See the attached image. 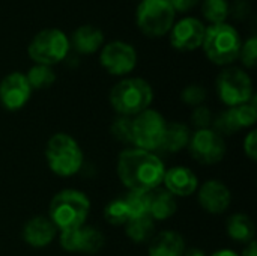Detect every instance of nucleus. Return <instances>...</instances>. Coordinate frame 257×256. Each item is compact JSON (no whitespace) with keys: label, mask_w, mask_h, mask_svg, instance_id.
Segmentation results:
<instances>
[{"label":"nucleus","mask_w":257,"mask_h":256,"mask_svg":"<svg viewBox=\"0 0 257 256\" xmlns=\"http://www.w3.org/2000/svg\"><path fill=\"white\" fill-rule=\"evenodd\" d=\"M166 169L163 161L149 151L125 149L117 160V175L130 192H152L163 183Z\"/></svg>","instance_id":"obj_1"},{"label":"nucleus","mask_w":257,"mask_h":256,"mask_svg":"<svg viewBox=\"0 0 257 256\" xmlns=\"http://www.w3.org/2000/svg\"><path fill=\"white\" fill-rule=\"evenodd\" d=\"M90 211L89 198L78 190L66 189L59 192L50 204V220L60 232L84 226Z\"/></svg>","instance_id":"obj_2"},{"label":"nucleus","mask_w":257,"mask_h":256,"mask_svg":"<svg viewBox=\"0 0 257 256\" xmlns=\"http://www.w3.org/2000/svg\"><path fill=\"white\" fill-rule=\"evenodd\" d=\"M154 98L151 84L143 78H125L110 91V104L120 116H137L145 112Z\"/></svg>","instance_id":"obj_3"},{"label":"nucleus","mask_w":257,"mask_h":256,"mask_svg":"<svg viewBox=\"0 0 257 256\" xmlns=\"http://www.w3.org/2000/svg\"><path fill=\"white\" fill-rule=\"evenodd\" d=\"M202 45L211 62L217 65H229L239 57L242 42L233 26L227 23H218L205 29Z\"/></svg>","instance_id":"obj_4"},{"label":"nucleus","mask_w":257,"mask_h":256,"mask_svg":"<svg viewBox=\"0 0 257 256\" xmlns=\"http://www.w3.org/2000/svg\"><path fill=\"white\" fill-rule=\"evenodd\" d=\"M45 158L50 169L59 177L75 175L83 164V152L74 137L57 133L47 142Z\"/></svg>","instance_id":"obj_5"},{"label":"nucleus","mask_w":257,"mask_h":256,"mask_svg":"<svg viewBox=\"0 0 257 256\" xmlns=\"http://www.w3.org/2000/svg\"><path fill=\"white\" fill-rule=\"evenodd\" d=\"M69 50L66 35L59 29H44L29 44V56L38 65H54L65 59Z\"/></svg>","instance_id":"obj_6"},{"label":"nucleus","mask_w":257,"mask_h":256,"mask_svg":"<svg viewBox=\"0 0 257 256\" xmlns=\"http://www.w3.org/2000/svg\"><path fill=\"white\" fill-rule=\"evenodd\" d=\"M137 26L148 36L167 33L175 20V9L169 0H143L137 8Z\"/></svg>","instance_id":"obj_7"},{"label":"nucleus","mask_w":257,"mask_h":256,"mask_svg":"<svg viewBox=\"0 0 257 256\" xmlns=\"http://www.w3.org/2000/svg\"><path fill=\"white\" fill-rule=\"evenodd\" d=\"M166 125L167 124L164 118L157 110L146 109L145 112L133 118L131 143L136 145L139 149L149 152L158 149L164 137Z\"/></svg>","instance_id":"obj_8"},{"label":"nucleus","mask_w":257,"mask_h":256,"mask_svg":"<svg viewBox=\"0 0 257 256\" xmlns=\"http://www.w3.org/2000/svg\"><path fill=\"white\" fill-rule=\"evenodd\" d=\"M217 92L224 104L235 107L251 100L253 84L245 71L239 68H227L221 71L217 78Z\"/></svg>","instance_id":"obj_9"},{"label":"nucleus","mask_w":257,"mask_h":256,"mask_svg":"<svg viewBox=\"0 0 257 256\" xmlns=\"http://www.w3.org/2000/svg\"><path fill=\"white\" fill-rule=\"evenodd\" d=\"M190 154L200 164H215L226 155V143L223 137L211 128L197 130L190 137Z\"/></svg>","instance_id":"obj_10"},{"label":"nucleus","mask_w":257,"mask_h":256,"mask_svg":"<svg viewBox=\"0 0 257 256\" xmlns=\"http://www.w3.org/2000/svg\"><path fill=\"white\" fill-rule=\"evenodd\" d=\"M101 65L114 75H123L134 69L137 63L136 50L122 41H113L107 44L99 56Z\"/></svg>","instance_id":"obj_11"},{"label":"nucleus","mask_w":257,"mask_h":256,"mask_svg":"<svg viewBox=\"0 0 257 256\" xmlns=\"http://www.w3.org/2000/svg\"><path fill=\"white\" fill-rule=\"evenodd\" d=\"M60 246L66 252L93 255L104 246V235L92 226H81L62 232Z\"/></svg>","instance_id":"obj_12"},{"label":"nucleus","mask_w":257,"mask_h":256,"mask_svg":"<svg viewBox=\"0 0 257 256\" xmlns=\"http://www.w3.org/2000/svg\"><path fill=\"white\" fill-rule=\"evenodd\" d=\"M254 98L256 97H253L251 104L245 103V104L235 106V107H230L229 110L223 112L214 122V125L217 128L215 131L218 134L220 133L230 134V133H235L241 128L251 127L257 119V107Z\"/></svg>","instance_id":"obj_13"},{"label":"nucleus","mask_w":257,"mask_h":256,"mask_svg":"<svg viewBox=\"0 0 257 256\" xmlns=\"http://www.w3.org/2000/svg\"><path fill=\"white\" fill-rule=\"evenodd\" d=\"M30 86L21 72H11L0 83V103L8 110L21 109L30 98Z\"/></svg>","instance_id":"obj_14"},{"label":"nucleus","mask_w":257,"mask_h":256,"mask_svg":"<svg viewBox=\"0 0 257 256\" xmlns=\"http://www.w3.org/2000/svg\"><path fill=\"white\" fill-rule=\"evenodd\" d=\"M205 26L197 18L188 17L173 26L170 41L172 45L182 51H191L202 45L205 36Z\"/></svg>","instance_id":"obj_15"},{"label":"nucleus","mask_w":257,"mask_h":256,"mask_svg":"<svg viewBox=\"0 0 257 256\" xmlns=\"http://www.w3.org/2000/svg\"><path fill=\"white\" fill-rule=\"evenodd\" d=\"M199 202L205 211L220 214L224 213L230 205V192L221 181L211 180L200 187Z\"/></svg>","instance_id":"obj_16"},{"label":"nucleus","mask_w":257,"mask_h":256,"mask_svg":"<svg viewBox=\"0 0 257 256\" xmlns=\"http://www.w3.org/2000/svg\"><path fill=\"white\" fill-rule=\"evenodd\" d=\"M163 183L167 187V192L173 196H190L197 190V177L194 172L184 166H176L166 170Z\"/></svg>","instance_id":"obj_17"},{"label":"nucleus","mask_w":257,"mask_h":256,"mask_svg":"<svg viewBox=\"0 0 257 256\" xmlns=\"http://www.w3.org/2000/svg\"><path fill=\"white\" fill-rule=\"evenodd\" d=\"M56 237V228L50 219L36 216L23 228V240L32 247H45Z\"/></svg>","instance_id":"obj_18"},{"label":"nucleus","mask_w":257,"mask_h":256,"mask_svg":"<svg viewBox=\"0 0 257 256\" xmlns=\"http://www.w3.org/2000/svg\"><path fill=\"white\" fill-rule=\"evenodd\" d=\"M184 252V238L173 231L158 234L149 246V256H182Z\"/></svg>","instance_id":"obj_19"},{"label":"nucleus","mask_w":257,"mask_h":256,"mask_svg":"<svg viewBox=\"0 0 257 256\" xmlns=\"http://www.w3.org/2000/svg\"><path fill=\"white\" fill-rule=\"evenodd\" d=\"M102 42H104L102 30L95 26H90V24L80 26L72 33V45L81 54L95 53L101 47Z\"/></svg>","instance_id":"obj_20"},{"label":"nucleus","mask_w":257,"mask_h":256,"mask_svg":"<svg viewBox=\"0 0 257 256\" xmlns=\"http://www.w3.org/2000/svg\"><path fill=\"white\" fill-rule=\"evenodd\" d=\"M149 216L152 220H167L176 213V201L167 190H152L149 192Z\"/></svg>","instance_id":"obj_21"},{"label":"nucleus","mask_w":257,"mask_h":256,"mask_svg":"<svg viewBox=\"0 0 257 256\" xmlns=\"http://www.w3.org/2000/svg\"><path fill=\"white\" fill-rule=\"evenodd\" d=\"M190 130L187 125L179 122H172L166 125L164 137L158 149L166 152H178L190 143Z\"/></svg>","instance_id":"obj_22"},{"label":"nucleus","mask_w":257,"mask_h":256,"mask_svg":"<svg viewBox=\"0 0 257 256\" xmlns=\"http://www.w3.org/2000/svg\"><path fill=\"white\" fill-rule=\"evenodd\" d=\"M227 234L238 243H250L254 237V225L245 214H233L227 220Z\"/></svg>","instance_id":"obj_23"},{"label":"nucleus","mask_w":257,"mask_h":256,"mask_svg":"<svg viewBox=\"0 0 257 256\" xmlns=\"http://www.w3.org/2000/svg\"><path fill=\"white\" fill-rule=\"evenodd\" d=\"M125 225H126V235L136 243L148 241L155 229V223L151 219V216L130 219Z\"/></svg>","instance_id":"obj_24"},{"label":"nucleus","mask_w":257,"mask_h":256,"mask_svg":"<svg viewBox=\"0 0 257 256\" xmlns=\"http://www.w3.org/2000/svg\"><path fill=\"white\" fill-rule=\"evenodd\" d=\"M123 202L126 205L130 219L149 216V202H151L149 193H146V192H130L123 198Z\"/></svg>","instance_id":"obj_25"},{"label":"nucleus","mask_w":257,"mask_h":256,"mask_svg":"<svg viewBox=\"0 0 257 256\" xmlns=\"http://www.w3.org/2000/svg\"><path fill=\"white\" fill-rule=\"evenodd\" d=\"M27 83L30 86V89H45L48 86H51L56 80V75L53 72V69L47 65H35L29 69L27 75Z\"/></svg>","instance_id":"obj_26"},{"label":"nucleus","mask_w":257,"mask_h":256,"mask_svg":"<svg viewBox=\"0 0 257 256\" xmlns=\"http://www.w3.org/2000/svg\"><path fill=\"white\" fill-rule=\"evenodd\" d=\"M203 15L212 24L224 23L229 15V3L226 0H205L203 2Z\"/></svg>","instance_id":"obj_27"},{"label":"nucleus","mask_w":257,"mask_h":256,"mask_svg":"<svg viewBox=\"0 0 257 256\" xmlns=\"http://www.w3.org/2000/svg\"><path fill=\"white\" fill-rule=\"evenodd\" d=\"M104 217H105L107 223H110L113 226L125 225L130 220V216H128V210L123 202V198L111 201L104 210Z\"/></svg>","instance_id":"obj_28"},{"label":"nucleus","mask_w":257,"mask_h":256,"mask_svg":"<svg viewBox=\"0 0 257 256\" xmlns=\"http://www.w3.org/2000/svg\"><path fill=\"white\" fill-rule=\"evenodd\" d=\"M131 133H133V118L130 116H119L111 125V134L125 143H131Z\"/></svg>","instance_id":"obj_29"},{"label":"nucleus","mask_w":257,"mask_h":256,"mask_svg":"<svg viewBox=\"0 0 257 256\" xmlns=\"http://www.w3.org/2000/svg\"><path fill=\"white\" fill-rule=\"evenodd\" d=\"M239 57L242 60V63L247 68H254L257 59V39L256 36H251L250 39L245 41V44L241 45L239 50Z\"/></svg>","instance_id":"obj_30"},{"label":"nucleus","mask_w":257,"mask_h":256,"mask_svg":"<svg viewBox=\"0 0 257 256\" xmlns=\"http://www.w3.org/2000/svg\"><path fill=\"white\" fill-rule=\"evenodd\" d=\"M206 97V91L205 88H202L200 84H190L182 91V101L190 104V106H199L200 103L205 101Z\"/></svg>","instance_id":"obj_31"},{"label":"nucleus","mask_w":257,"mask_h":256,"mask_svg":"<svg viewBox=\"0 0 257 256\" xmlns=\"http://www.w3.org/2000/svg\"><path fill=\"white\" fill-rule=\"evenodd\" d=\"M191 121L199 130H206V128H209V125L212 122V112L208 107L197 106L191 115Z\"/></svg>","instance_id":"obj_32"},{"label":"nucleus","mask_w":257,"mask_h":256,"mask_svg":"<svg viewBox=\"0 0 257 256\" xmlns=\"http://www.w3.org/2000/svg\"><path fill=\"white\" fill-rule=\"evenodd\" d=\"M244 151H245V154H247V157L250 158V160H256L257 157V133L256 131H251L247 137H245V140H244Z\"/></svg>","instance_id":"obj_33"},{"label":"nucleus","mask_w":257,"mask_h":256,"mask_svg":"<svg viewBox=\"0 0 257 256\" xmlns=\"http://www.w3.org/2000/svg\"><path fill=\"white\" fill-rule=\"evenodd\" d=\"M169 2H170L172 8H173L175 11L184 12V11H188V9H191L193 6H196L199 0H169Z\"/></svg>","instance_id":"obj_34"},{"label":"nucleus","mask_w":257,"mask_h":256,"mask_svg":"<svg viewBox=\"0 0 257 256\" xmlns=\"http://www.w3.org/2000/svg\"><path fill=\"white\" fill-rule=\"evenodd\" d=\"M242 256H257V249H256V243L254 241H250L248 246L245 247Z\"/></svg>","instance_id":"obj_35"},{"label":"nucleus","mask_w":257,"mask_h":256,"mask_svg":"<svg viewBox=\"0 0 257 256\" xmlns=\"http://www.w3.org/2000/svg\"><path fill=\"white\" fill-rule=\"evenodd\" d=\"M182 256H206V255H205V252H203V250H200V249H190V250L184 252V255Z\"/></svg>","instance_id":"obj_36"},{"label":"nucleus","mask_w":257,"mask_h":256,"mask_svg":"<svg viewBox=\"0 0 257 256\" xmlns=\"http://www.w3.org/2000/svg\"><path fill=\"white\" fill-rule=\"evenodd\" d=\"M212 256H239L236 255L233 250H229V249H223V250H218V252H215Z\"/></svg>","instance_id":"obj_37"}]
</instances>
